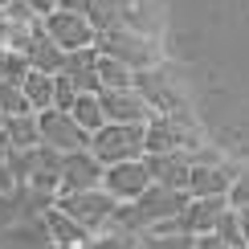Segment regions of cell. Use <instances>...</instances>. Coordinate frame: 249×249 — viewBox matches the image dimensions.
<instances>
[{"label":"cell","instance_id":"d4e9b609","mask_svg":"<svg viewBox=\"0 0 249 249\" xmlns=\"http://www.w3.org/2000/svg\"><path fill=\"white\" fill-rule=\"evenodd\" d=\"M74 98H78V86L57 70V74H53V107L57 110H70V107H74Z\"/></svg>","mask_w":249,"mask_h":249},{"label":"cell","instance_id":"ffe728a7","mask_svg":"<svg viewBox=\"0 0 249 249\" xmlns=\"http://www.w3.org/2000/svg\"><path fill=\"white\" fill-rule=\"evenodd\" d=\"M20 90H25V98H29V107H33V110L53 107V74H45V70L29 66V74L20 78Z\"/></svg>","mask_w":249,"mask_h":249},{"label":"cell","instance_id":"52a82bcc","mask_svg":"<svg viewBox=\"0 0 249 249\" xmlns=\"http://www.w3.org/2000/svg\"><path fill=\"white\" fill-rule=\"evenodd\" d=\"M131 86L143 94V102L155 110V115H188V102H184V94L168 82V74H163V66L155 61V66H143L131 74Z\"/></svg>","mask_w":249,"mask_h":249},{"label":"cell","instance_id":"5b68a950","mask_svg":"<svg viewBox=\"0 0 249 249\" xmlns=\"http://www.w3.org/2000/svg\"><path fill=\"white\" fill-rule=\"evenodd\" d=\"M94 45H98V53H110V57L127 61L131 70H143V66H155V61H160L155 37L139 33V29H102Z\"/></svg>","mask_w":249,"mask_h":249},{"label":"cell","instance_id":"e0dca14e","mask_svg":"<svg viewBox=\"0 0 249 249\" xmlns=\"http://www.w3.org/2000/svg\"><path fill=\"white\" fill-rule=\"evenodd\" d=\"M225 209H229L225 196H188V204L180 209V225L188 233H209Z\"/></svg>","mask_w":249,"mask_h":249},{"label":"cell","instance_id":"2e32d148","mask_svg":"<svg viewBox=\"0 0 249 249\" xmlns=\"http://www.w3.org/2000/svg\"><path fill=\"white\" fill-rule=\"evenodd\" d=\"M20 53H25V61L33 70H45V74H57L61 70V57H66V49L57 45L53 37L45 33V29H41V20L33 25V33H29V41H25V49H20Z\"/></svg>","mask_w":249,"mask_h":249},{"label":"cell","instance_id":"4fadbf2b","mask_svg":"<svg viewBox=\"0 0 249 249\" xmlns=\"http://www.w3.org/2000/svg\"><path fill=\"white\" fill-rule=\"evenodd\" d=\"M233 176H237V168H229L225 160H216V163H192L184 192H188V196H225L229 184H233Z\"/></svg>","mask_w":249,"mask_h":249},{"label":"cell","instance_id":"8992f818","mask_svg":"<svg viewBox=\"0 0 249 249\" xmlns=\"http://www.w3.org/2000/svg\"><path fill=\"white\" fill-rule=\"evenodd\" d=\"M90 151L102 160V168L143 155V123H110L107 119L94 135H90Z\"/></svg>","mask_w":249,"mask_h":249},{"label":"cell","instance_id":"3957f363","mask_svg":"<svg viewBox=\"0 0 249 249\" xmlns=\"http://www.w3.org/2000/svg\"><path fill=\"white\" fill-rule=\"evenodd\" d=\"M86 20L98 29H139V33L155 37L160 33V13L151 0H90Z\"/></svg>","mask_w":249,"mask_h":249},{"label":"cell","instance_id":"7402d4cb","mask_svg":"<svg viewBox=\"0 0 249 249\" xmlns=\"http://www.w3.org/2000/svg\"><path fill=\"white\" fill-rule=\"evenodd\" d=\"M70 115H74L90 135H94L102 123H107V115H102V102H98L94 90H78V98H74V107H70Z\"/></svg>","mask_w":249,"mask_h":249},{"label":"cell","instance_id":"cb8c5ba5","mask_svg":"<svg viewBox=\"0 0 249 249\" xmlns=\"http://www.w3.org/2000/svg\"><path fill=\"white\" fill-rule=\"evenodd\" d=\"M0 110L4 115H20V110H33L25 98V90H20V82L13 78H0Z\"/></svg>","mask_w":249,"mask_h":249},{"label":"cell","instance_id":"6da1fadb","mask_svg":"<svg viewBox=\"0 0 249 249\" xmlns=\"http://www.w3.org/2000/svg\"><path fill=\"white\" fill-rule=\"evenodd\" d=\"M188 204V192L184 188H168V184H147L135 200H119L115 204V225L110 229H123V233H135L139 237L143 229H151L155 221H163V216H176Z\"/></svg>","mask_w":249,"mask_h":249},{"label":"cell","instance_id":"484cf974","mask_svg":"<svg viewBox=\"0 0 249 249\" xmlns=\"http://www.w3.org/2000/svg\"><path fill=\"white\" fill-rule=\"evenodd\" d=\"M4 17H8V25H20V29H33L37 20H41L25 0H8V4H4Z\"/></svg>","mask_w":249,"mask_h":249},{"label":"cell","instance_id":"8fae6325","mask_svg":"<svg viewBox=\"0 0 249 249\" xmlns=\"http://www.w3.org/2000/svg\"><path fill=\"white\" fill-rule=\"evenodd\" d=\"M147 184H151V172H147V163H143V155L119 160V163H107V168H102V188L115 196V200H135Z\"/></svg>","mask_w":249,"mask_h":249},{"label":"cell","instance_id":"277c9868","mask_svg":"<svg viewBox=\"0 0 249 249\" xmlns=\"http://www.w3.org/2000/svg\"><path fill=\"white\" fill-rule=\"evenodd\" d=\"M188 147H200V131H196L192 115H151L143 123V151L172 155Z\"/></svg>","mask_w":249,"mask_h":249},{"label":"cell","instance_id":"83f0119b","mask_svg":"<svg viewBox=\"0 0 249 249\" xmlns=\"http://www.w3.org/2000/svg\"><path fill=\"white\" fill-rule=\"evenodd\" d=\"M25 4L33 8L37 17H45V13H53V8H57V0H25Z\"/></svg>","mask_w":249,"mask_h":249},{"label":"cell","instance_id":"ba28073f","mask_svg":"<svg viewBox=\"0 0 249 249\" xmlns=\"http://www.w3.org/2000/svg\"><path fill=\"white\" fill-rule=\"evenodd\" d=\"M37 131H41V143L57 151H74V147H90V131L70 115V110H57V107H45L37 110Z\"/></svg>","mask_w":249,"mask_h":249},{"label":"cell","instance_id":"f546056e","mask_svg":"<svg viewBox=\"0 0 249 249\" xmlns=\"http://www.w3.org/2000/svg\"><path fill=\"white\" fill-rule=\"evenodd\" d=\"M237 216H241V233H245V245H249V204H241Z\"/></svg>","mask_w":249,"mask_h":249},{"label":"cell","instance_id":"d6986e66","mask_svg":"<svg viewBox=\"0 0 249 249\" xmlns=\"http://www.w3.org/2000/svg\"><path fill=\"white\" fill-rule=\"evenodd\" d=\"M4 135H8V147H33V143H41V131H37V110L4 115Z\"/></svg>","mask_w":249,"mask_h":249},{"label":"cell","instance_id":"4316f807","mask_svg":"<svg viewBox=\"0 0 249 249\" xmlns=\"http://www.w3.org/2000/svg\"><path fill=\"white\" fill-rule=\"evenodd\" d=\"M225 200L233 204V209H241V204H249V172H237L229 192H225Z\"/></svg>","mask_w":249,"mask_h":249},{"label":"cell","instance_id":"7a4b0ae2","mask_svg":"<svg viewBox=\"0 0 249 249\" xmlns=\"http://www.w3.org/2000/svg\"><path fill=\"white\" fill-rule=\"evenodd\" d=\"M53 204H57L61 213H70V216H74V221L82 225V229L90 233V245H94L98 237L107 233L110 225H115V204H119V200H115V196H110V192L98 184V188L57 192V200H53Z\"/></svg>","mask_w":249,"mask_h":249},{"label":"cell","instance_id":"5bb4252c","mask_svg":"<svg viewBox=\"0 0 249 249\" xmlns=\"http://www.w3.org/2000/svg\"><path fill=\"white\" fill-rule=\"evenodd\" d=\"M41 221H45V229H49V245H61V249L90 245V233L82 229L70 213H61L57 204H45V209H41Z\"/></svg>","mask_w":249,"mask_h":249},{"label":"cell","instance_id":"7c38bea8","mask_svg":"<svg viewBox=\"0 0 249 249\" xmlns=\"http://www.w3.org/2000/svg\"><path fill=\"white\" fill-rule=\"evenodd\" d=\"M98 102H102V115L110 123H147L155 110L143 102V94L135 86H119V90H98Z\"/></svg>","mask_w":249,"mask_h":249},{"label":"cell","instance_id":"4dcf8cb0","mask_svg":"<svg viewBox=\"0 0 249 249\" xmlns=\"http://www.w3.org/2000/svg\"><path fill=\"white\" fill-rule=\"evenodd\" d=\"M4 155H8V135L0 131V163H4Z\"/></svg>","mask_w":249,"mask_h":249},{"label":"cell","instance_id":"9c48e42d","mask_svg":"<svg viewBox=\"0 0 249 249\" xmlns=\"http://www.w3.org/2000/svg\"><path fill=\"white\" fill-rule=\"evenodd\" d=\"M102 184V160L90 147L61 151V168H57V192H78V188H98Z\"/></svg>","mask_w":249,"mask_h":249},{"label":"cell","instance_id":"30bf717a","mask_svg":"<svg viewBox=\"0 0 249 249\" xmlns=\"http://www.w3.org/2000/svg\"><path fill=\"white\" fill-rule=\"evenodd\" d=\"M41 29H45L61 49H82V45H94L98 41V29L86 20V13H70V8L45 13L41 17Z\"/></svg>","mask_w":249,"mask_h":249},{"label":"cell","instance_id":"44dd1931","mask_svg":"<svg viewBox=\"0 0 249 249\" xmlns=\"http://www.w3.org/2000/svg\"><path fill=\"white\" fill-rule=\"evenodd\" d=\"M94 70H98V86H102V90L131 86V74H135V70L127 66V61H119V57H110V53H98Z\"/></svg>","mask_w":249,"mask_h":249},{"label":"cell","instance_id":"9a60e30c","mask_svg":"<svg viewBox=\"0 0 249 249\" xmlns=\"http://www.w3.org/2000/svg\"><path fill=\"white\" fill-rule=\"evenodd\" d=\"M94 61H98V45L66 49V57H61V74L74 82L78 90H94V94H98L102 86H98V70H94Z\"/></svg>","mask_w":249,"mask_h":249},{"label":"cell","instance_id":"603a6c76","mask_svg":"<svg viewBox=\"0 0 249 249\" xmlns=\"http://www.w3.org/2000/svg\"><path fill=\"white\" fill-rule=\"evenodd\" d=\"M213 233H216V241H221V249H245V233H241V216H237V209L229 204L221 216H216V225H213Z\"/></svg>","mask_w":249,"mask_h":249},{"label":"cell","instance_id":"f1b7e54d","mask_svg":"<svg viewBox=\"0 0 249 249\" xmlns=\"http://www.w3.org/2000/svg\"><path fill=\"white\" fill-rule=\"evenodd\" d=\"M57 8H70V13H86L90 0H57Z\"/></svg>","mask_w":249,"mask_h":249},{"label":"cell","instance_id":"ac0fdd59","mask_svg":"<svg viewBox=\"0 0 249 249\" xmlns=\"http://www.w3.org/2000/svg\"><path fill=\"white\" fill-rule=\"evenodd\" d=\"M143 163H147V172H151L155 184H168V188H184V184H188V168H192V163L184 160L180 151H172V155L143 151Z\"/></svg>","mask_w":249,"mask_h":249}]
</instances>
